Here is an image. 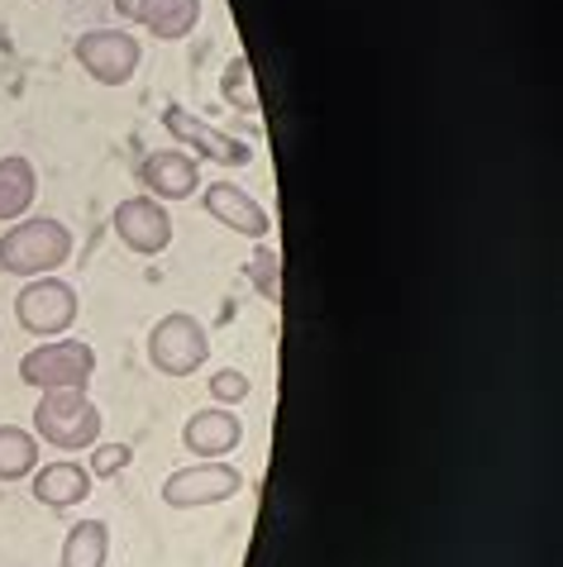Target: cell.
<instances>
[{"label":"cell","instance_id":"7c38bea8","mask_svg":"<svg viewBox=\"0 0 563 567\" xmlns=\"http://www.w3.org/2000/svg\"><path fill=\"white\" fill-rule=\"evenodd\" d=\"M115 14L144 24L158 43H182L201 24V0H115Z\"/></svg>","mask_w":563,"mask_h":567},{"label":"cell","instance_id":"6da1fadb","mask_svg":"<svg viewBox=\"0 0 563 567\" xmlns=\"http://www.w3.org/2000/svg\"><path fill=\"white\" fill-rule=\"evenodd\" d=\"M72 229L53 215H24L0 234V272L6 277H53L72 258Z\"/></svg>","mask_w":563,"mask_h":567},{"label":"cell","instance_id":"3957f363","mask_svg":"<svg viewBox=\"0 0 563 567\" xmlns=\"http://www.w3.org/2000/svg\"><path fill=\"white\" fill-rule=\"evenodd\" d=\"M96 377V349L82 339H43L20 358V382L34 391H86Z\"/></svg>","mask_w":563,"mask_h":567},{"label":"cell","instance_id":"8fae6325","mask_svg":"<svg viewBox=\"0 0 563 567\" xmlns=\"http://www.w3.org/2000/svg\"><path fill=\"white\" fill-rule=\"evenodd\" d=\"M139 182H144V192L153 200H186V196H196V186H201V163L192 153H182V148H158V153H144L139 157Z\"/></svg>","mask_w":563,"mask_h":567},{"label":"cell","instance_id":"ac0fdd59","mask_svg":"<svg viewBox=\"0 0 563 567\" xmlns=\"http://www.w3.org/2000/svg\"><path fill=\"white\" fill-rule=\"evenodd\" d=\"M206 391H211L215 405L234 411V405H244L248 396H254V382H248V372H239V368H221V372H211Z\"/></svg>","mask_w":563,"mask_h":567},{"label":"cell","instance_id":"277c9868","mask_svg":"<svg viewBox=\"0 0 563 567\" xmlns=\"http://www.w3.org/2000/svg\"><path fill=\"white\" fill-rule=\"evenodd\" d=\"M149 362L163 377H196L211 362V334L196 315L186 310H167L158 324L149 329Z\"/></svg>","mask_w":563,"mask_h":567},{"label":"cell","instance_id":"52a82bcc","mask_svg":"<svg viewBox=\"0 0 563 567\" xmlns=\"http://www.w3.org/2000/svg\"><path fill=\"white\" fill-rule=\"evenodd\" d=\"M244 492V472L229 467L221 458H206L196 467H177L163 482V506L167 511H201V506H221V501Z\"/></svg>","mask_w":563,"mask_h":567},{"label":"cell","instance_id":"4fadbf2b","mask_svg":"<svg viewBox=\"0 0 563 567\" xmlns=\"http://www.w3.org/2000/svg\"><path fill=\"white\" fill-rule=\"evenodd\" d=\"M29 492H34V501L43 511H72V506H82V501L96 492V477H91L82 463L62 458V463L29 472Z\"/></svg>","mask_w":563,"mask_h":567},{"label":"cell","instance_id":"5bb4252c","mask_svg":"<svg viewBox=\"0 0 563 567\" xmlns=\"http://www.w3.org/2000/svg\"><path fill=\"white\" fill-rule=\"evenodd\" d=\"M182 444L196 453V458H225L244 444V420L225 411V405H206L192 420L182 424Z\"/></svg>","mask_w":563,"mask_h":567},{"label":"cell","instance_id":"5b68a950","mask_svg":"<svg viewBox=\"0 0 563 567\" xmlns=\"http://www.w3.org/2000/svg\"><path fill=\"white\" fill-rule=\"evenodd\" d=\"M76 310H82L76 287L62 277H29V287L14 296V320L39 339H62L76 324Z\"/></svg>","mask_w":563,"mask_h":567},{"label":"cell","instance_id":"2e32d148","mask_svg":"<svg viewBox=\"0 0 563 567\" xmlns=\"http://www.w3.org/2000/svg\"><path fill=\"white\" fill-rule=\"evenodd\" d=\"M111 558V525L105 519H76L62 539V567H105Z\"/></svg>","mask_w":563,"mask_h":567},{"label":"cell","instance_id":"9a60e30c","mask_svg":"<svg viewBox=\"0 0 563 567\" xmlns=\"http://www.w3.org/2000/svg\"><path fill=\"white\" fill-rule=\"evenodd\" d=\"M34 196H39V172L24 153H10L0 157V225H14L34 210Z\"/></svg>","mask_w":563,"mask_h":567},{"label":"cell","instance_id":"9c48e42d","mask_svg":"<svg viewBox=\"0 0 563 567\" xmlns=\"http://www.w3.org/2000/svg\"><path fill=\"white\" fill-rule=\"evenodd\" d=\"M111 225H115V239L139 258H158L172 244V210H163V200H153V196L120 200Z\"/></svg>","mask_w":563,"mask_h":567},{"label":"cell","instance_id":"7a4b0ae2","mask_svg":"<svg viewBox=\"0 0 563 567\" xmlns=\"http://www.w3.org/2000/svg\"><path fill=\"white\" fill-rule=\"evenodd\" d=\"M105 420L86 391H43L34 405V439L53 444L58 453H86L101 444Z\"/></svg>","mask_w":563,"mask_h":567},{"label":"cell","instance_id":"ba28073f","mask_svg":"<svg viewBox=\"0 0 563 567\" xmlns=\"http://www.w3.org/2000/svg\"><path fill=\"white\" fill-rule=\"evenodd\" d=\"M163 130L177 138L182 148H196V163H201V157H206V163H215V167H248V163H254V148H248L244 138L215 130L211 120H201L196 110H186V105H177V101L163 105Z\"/></svg>","mask_w":563,"mask_h":567},{"label":"cell","instance_id":"8992f818","mask_svg":"<svg viewBox=\"0 0 563 567\" xmlns=\"http://www.w3.org/2000/svg\"><path fill=\"white\" fill-rule=\"evenodd\" d=\"M72 58L82 62V72L91 82L130 86L139 62H144V49H139V39L124 34V29H86V34L72 43Z\"/></svg>","mask_w":563,"mask_h":567},{"label":"cell","instance_id":"44dd1931","mask_svg":"<svg viewBox=\"0 0 563 567\" xmlns=\"http://www.w3.org/2000/svg\"><path fill=\"white\" fill-rule=\"evenodd\" d=\"M225 101L229 105H239V110H248L254 115L258 110V96H254V76H248V58H234L229 68H225Z\"/></svg>","mask_w":563,"mask_h":567},{"label":"cell","instance_id":"d6986e66","mask_svg":"<svg viewBox=\"0 0 563 567\" xmlns=\"http://www.w3.org/2000/svg\"><path fill=\"white\" fill-rule=\"evenodd\" d=\"M86 453H91L86 472H91L96 482H111V477H120V472L134 463V444H124V439H115V444H105V439H101V444L86 449Z\"/></svg>","mask_w":563,"mask_h":567},{"label":"cell","instance_id":"30bf717a","mask_svg":"<svg viewBox=\"0 0 563 567\" xmlns=\"http://www.w3.org/2000/svg\"><path fill=\"white\" fill-rule=\"evenodd\" d=\"M201 210H206L215 225L244 234V239H268V229H273V215L263 210L258 200L244 192V186H234V182L201 186Z\"/></svg>","mask_w":563,"mask_h":567},{"label":"cell","instance_id":"ffe728a7","mask_svg":"<svg viewBox=\"0 0 563 567\" xmlns=\"http://www.w3.org/2000/svg\"><path fill=\"white\" fill-rule=\"evenodd\" d=\"M248 277H254V287H258V296L263 301H273V306H282V267H277V254L268 244L254 254V262H248Z\"/></svg>","mask_w":563,"mask_h":567},{"label":"cell","instance_id":"e0dca14e","mask_svg":"<svg viewBox=\"0 0 563 567\" xmlns=\"http://www.w3.org/2000/svg\"><path fill=\"white\" fill-rule=\"evenodd\" d=\"M39 467V439L20 424H0V482H24Z\"/></svg>","mask_w":563,"mask_h":567}]
</instances>
